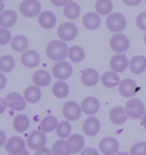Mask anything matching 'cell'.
<instances>
[{
  "instance_id": "obj_1",
  "label": "cell",
  "mask_w": 146,
  "mask_h": 155,
  "mask_svg": "<svg viewBox=\"0 0 146 155\" xmlns=\"http://www.w3.org/2000/svg\"><path fill=\"white\" fill-rule=\"evenodd\" d=\"M68 49L67 43L62 40H51L48 42L45 47V53L48 59L52 61L58 62L63 61L68 57Z\"/></svg>"
},
{
  "instance_id": "obj_2",
  "label": "cell",
  "mask_w": 146,
  "mask_h": 155,
  "mask_svg": "<svg viewBox=\"0 0 146 155\" xmlns=\"http://www.w3.org/2000/svg\"><path fill=\"white\" fill-rule=\"evenodd\" d=\"M126 26H127V19L122 13H111L106 19V27L113 33H121L126 28Z\"/></svg>"
},
{
  "instance_id": "obj_3",
  "label": "cell",
  "mask_w": 146,
  "mask_h": 155,
  "mask_svg": "<svg viewBox=\"0 0 146 155\" xmlns=\"http://www.w3.org/2000/svg\"><path fill=\"white\" fill-rule=\"evenodd\" d=\"M125 109L129 118L134 120L141 119L142 116H143L146 112L144 102L138 99V98H130V99L126 102Z\"/></svg>"
},
{
  "instance_id": "obj_4",
  "label": "cell",
  "mask_w": 146,
  "mask_h": 155,
  "mask_svg": "<svg viewBox=\"0 0 146 155\" xmlns=\"http://www.w3.org/2000/svg\"><path fill=\"white\" fill-rule=\"evenodd\" d=\"M82 113H83V110H82L81 104H79L77 101L69 100L65 102L62 107V114L65 120H68L70 122L79 120Z\"/></svg>"
},
{
  "instance_id": "obj_5",
  "label": "cell",
  "mask_w": 146,
  "mask_h": 155,
  "mask_svg": "<svg viewBox=\"0 0 146 155\" xmlns=\"http://www.w3.org/2000/svg\"><path fill=\"white\" fill-rule=\"evenodd\" d=\"M57 35L60 40L64 42H71L74 40L78 35L77 25L71 21L63 22L58 26Z\"/></svg>"
},
{
  "instance_id": "obj_6",
  "label": "cell",
  "mask_w": 146,
  "mask_h": 155,
  "mask_svg": "<svg viewBox=\"0 0 146 155\" xmlns=\"http://www.w3.org/2000/svg\"><path fill=\"white\" fill-rule=\"evenodd\" d=\"M42 5L39 0H23L19 6V11L24 17L34 18L42 12Z\"/></svg>"
},
{
  "instance_id": "obj_7",
  "label": "cell",
  "mask_w": 146,
  "mask_h": 155,
  "mask_svg": "<svg viewBox=\"0 0 146 155\" xmlns=\"http://www.w3.org/2000/svg\"><path fill=\"white\" fill-rule=\"evenodd\" d=\"M109 46L115 53H125L130 48V39L122 33H115L109 40Z\"/></svg>"
},
{
  "instance_id": "obj_8",
  "label": "cell",
  "mask_w": 146,
  "mask_h": 155,
  "mask_svg": "<svg viewBox=\"0 0 146 155\" xmlns=\"http://www.w3.org/2000/svg\"><path fill=\"white\" fill-rule=\"evenodd\" d=\"M73 74V66L68 61H58L53 65L52 67V75L57 80L66 81Z\"/></svg>"
},
{
  "instance_id": "obj_9",
  "label": "cell",
  "mask_w": 146,
  "mask_h": 155,
  "mask_svg": "<svg viewBox=\"0 0 146 155\" xmlns=\"http://www.w3.org/2000/svg\"><path fill=\"white\" fill-rule=\"evenodd\" d=\"M120 149V143L113 136H105L98 144V150L103 155H116Z\"/></svg>"
},
{
  "instance_id": "obj_10",
  "label": "cell",
  "mask_w": 146,
  "mask_h": 155,
  "mask_svg": "<svg viewBox=\"0 0 146 155\" xmlns=\"http://www.w3.org/2000/svg\"><path fill=\"white\" fill-rule=\"evenodd\" d=\"M4 99L7 103L8 108L16 112L23 111L27 106L28 102L26 101L24 95L20 94L19 92H10L4 97Z\"/></svg>"
},
{
  "instance_id": "obj_11",
  "label": "cell",
  "mask_w": 146,
  "mask_h": 155,
  "mask_svg": "<svg viewBox=\"0 0 146 155\" xmlns=\"http://www.w3.org/2000/svg\"><path fill=\"white\" fill-rule=\"evenodd\" d=\"M27 147L31 150H38L40 148L46 146L47 143V136L46 133L43 132L42 130H33L32 132L28 135L27 139H26Z\"/></svg>"
},
{
  "instance_id": "obj_12",
  "label": "cell",
  "mask_w": 146,
  "mask_h": 155,
  "mask_svg": "<svg viewBox=\"0 0 146 155\" xmlns=\"http://www.w3.org/2000/svg\"><path fill=\"white\" fill-rule=\"evenodd\" d=\"M129 63H130V60L127 58L125 53H116L111 57L109 65L112 71L119 74L127 70L129 68Z\"/></svg>"
},
{
  "instance_id": "obj_13",
  "label": "cell",
  "mask_w": 146,
  "mask_h": 155,
  "mask_svg": "<svg viewBox=\"0 0 146 155\" xmlns=\"http://www.w3.org/2000/svg\"><path fill=\"white\" fill-rule=\"evenodd\" d=\"M138 91V84L136 81L131 78H125L121 80L118 86V92L124 98H133L134 95Z\"/></svg>"
},
{
  "instance_id": "obj_14",
  "label": "cell",
  "mask_w": 146,
  "mask_h": 155,
  "mask_svg": "<svg viewBox=\"0 0 146 155\" xmlns=\"http://www.w3.org/2000/svg\"><path fill=\"white\" fill-rule=\"evenodd\" d=\"M101 129V122L96 116H88L82 124V130L88 137L96 136Z\"/></svg>"
},
{
  "instance_id": "obj_15",
  "label": "cell",
  "mask_w": 146,
  "mask_h": 155,
  "mask_svg": "<svg viewBox=\"0 0 146 155\" xmlns=\"http://www.w3.org/2000/svg\"><path fill=\"white\" fill-rule=\"evenodd\" d=\"M66 142L71 154L81 153L85 148V138L79 133H72L66 139Z\"/></svg>"
},
{
  "instance_id": "obj_16",
  "label": "cell",
  "mask_w": 146,
  "mask_h": 155,
  "mask_svg": "<svg viewBox=\"0 0 146 155\" xmlns=\"http://www.w3.org/2000/svg\"><path fill=\"white\" fill-rule=\"evenodd\" d=\"M100 101L98 98L94 96H87L85 97L81 102V107L83 110V113L87 116H95L100 110Z\"/></svg>"
},
{
  "instance_id": "obj_17",
  "label": "cell",
  "mask_w": 146,
  "mask_h": 155,
  "mask_svg": "<svg viewBox=\"0 0 146 155\" xmlns=\"http://www.w3.org/2000/svg\"><path fill=\"white\" fill-rule=\"evenodd\" d=\"M21 63L27 68L38 67L41 62V56L36 50L28 49L21 55Z\"/></svg>"
},
{
  "instance_id": "obj_18",
  "label": "cell",
  "mask_w": 146,
  "mask_h": 155,
  "mask_svg": "<svg viewBox=\"0 0 146 155\" xmlns=\"http://www.w3.org/2000/svg\"><path fill=\"white\" fill-rule=\"evenodd\" d=\"M81 82L86 87H93L100 81L99 72L94 68H86L81 72Z\"/></svg>"
},
{
  "instance_id": "obj_19",
  "label": "cell",
  "mask_w": 146,
  "mask_h": 155,
  "mask_svg": "<svg viewBox=\"0 0 146 155\" xmlns=\"http://www.w3.org/2000/svg\"><path fill=\"white\" fill-rule=\"evenodd\" d=\"M26 146H27V143H26V140L23 139L20 136H11L8 138L7 142L5 144V150L6 152L10 155H13L15 153L19 152L23 149H25Z\"/></svg>"
},
{
  "instance_id": "obj_20",
  "label": "cell",
  "mask_w": 146,
  "mask_h": 155,
  "mask_svg": "<svg viewBox=\"0 0 146 155\" xmlns=\"http://www.w3.org/2000/svg\"><path fill=\"white\" fill-rule=\"evenodd\" d=\"M129 119L125 107L115 106L109 111V120L114 125H123Z\"/></svg>"
},
{
  "instance_id": "obj_21",
  "label": "cell",
  "mask_w": 146,
  "mask_h": 155,
  "mask_svg": "<svg viewBox=\"0 0 146 155\" xmlns=\"http://www.w3.org/2000/svg\"><path fill=\"white\" fill-rule=\"evenodd\" d=\"M57 23V17H56L55 13L50 10H45L40 13L38 16V24L43 29H52L56 26Z\"/></svg>"
},
{
  "instance_id": "obj_22",
  "label": "cell",
  "mask_w": 146,
  "mask_h": 155,
  "mask_svg": "<svg viewBox=\"0 0 146 155\" xmlns=\"http://www.w3.org/2000/svg\"><path fill=\"white\" fill-rule=\"evenodd\" d=\"M52 76L47 70L45 69H40V70L35 71L32 75V82L36 86L44 88L47 87L51 83Z\"/></svg>"
},
{
  "instance_id": "obj_23",
  "label": "cell",
  "mask_w": 146,
  "mask_h": 155,
  "mask_svg": "<svg viewBox=\"0 0 146 155\" xmlns=\"http://www.w3.org/2000/svg\"><path fill=\"white\" fill-rule=\"evenodd\" d=\"M129 69L133 74L140 75L146 70V56L135 55L130 59Z\"/></svg>"
},
{
  "instance_id": "obj_24",
  "label": "cell",
  "mask_w": 146,
  "mask_h": 155,
  "mask_svg": "<svg viewBox=\"0 0 146 155\" xmlns=\"http://www.w3.org/2000/svg\"><path fill=\"white\" fill-rule=\"evenodd\" d=\"M82 23L88 30H96L101 25L100 15L97 12H87L82 18Z\"/></svg>"
},
{
  "instance_id": "obj_25",
  "label": "cell",
  "mask_w": 146,
  "mask_h": 155,
  "mask_svg": "<svg viewBox=\"0 0 146 155\" xmlns=\"http://www.w3.org/2000/svg\"><path fill=\"white\" fill-rule=\"evenodd\" d=\"M18 21V15L14 10L8 9L0 13V26L1 28L13 27Z\"/></svg>"
},
{
  "instance_id": "obj_26",
  "label": "cell",
  "mask_w": 146,
  "mask_h": 155,
  "mask_svg": "<svg viewBox=\"0 0 146 155\" xmlns=\"http://www.w3.org/2000/svg\"><path fill=\"white\" fill-rule=\"evenodd\" d=\"M30 123H31V121L28 115H26L24 113H20V114L16 115L15 118L13 119L12 125L16 132L24 133L25 131H27L28 128L30 127Z\"/></svg>"
},
{
  "instance_id": "obj_27",
  "label": "cell",
  "mask_w": 146,
  "mask_h": 155,
  "mask_svg": "<svg viewBox=\"0 0 146 155\" xmlns=\"http://www.w3.org/2000/svg\"><path fill=\"white\" fill-rule=\"evenodd\" d=\"M102 85L106 88H115L118 87L120 84V77H119L118 73H116L114 71H106L101 75L100 79Z\"/></svg>"
},
{
  "instance_id": "obj_28",
  "label": "cell",
  "mask_w": 146,
  "mask_h": 155,
  "mask_svg": "<svg viewBox=\"0 0 146 155\" xmlns=\"http://www.w3.org/2000/svg\"><path fill=\"white\" fill-rule=\"evenodd\" d=\"M23 95H24L25 99L28 103L36 104L41 100L42 91H41L40 87H38V86H36V85L33 84V85H31V86H28L25 89L24 92H23Z\"/></svg>"
},
{
  "instance_id": "obj_29",
  "label": "cell",
  "mask_w": 146,
  "mask_h": 155,
  "mask_svg": "<svg viewBox=\"0 0 146 155\" xmlns=\"http://www.w3.org/2000/svg\"><path fill=\"white\" fill-rule=\"evenodd\" d=\"M52 93L58 99H64L70 93V87L66 81L58 80L53 84Z\"/></svg>"
},
{
  "instance_id": "obj_30",
  "label": "cell",
  "mask_w": 146,
  "mask_h": 155,
  "mask_svg": "<svg viewBox=\"0 0 146 155\" xmlns=\"http://www.w3.org/2000/svg\"><path fill=\"white\" fill-rule=\"evenodd\" d=\"M63 14L67 19L74 20L77 19L81 14V6L75 1H70L67 5L64 6L63 9Z\"/></svg>"
},
{
  "instance_id": "obj_31",
  "label": "cell",
  "mask_w": 146,
  "mask_h": 155,
  "mask_svg": "<svg viewBox=\"0 0 146 155\" xmlns=\"http://www.w3.org/2000/svg\"><path fill=\"white\" fill-rule=\"evenodd\" d=\"M86 53L83 47L79 45H72L68 49V59L73 63H80L85 59Z\"/></svg>"
},
{
  "instance_id": "obj_32",
  "label": "cell",
  "mask_w": 146,
  "mask_h": 155,
  "mask_svg": "<svg viewBox=\"0 0 146 155\" xmlns=\"http://www.w3.org/2000/svg\"><path fill=\"white\" fill-rule=\"evenodd\" d=\"M11 48L16 52H24L28 50L29 47V40L24 35L18 34L15 35L11 40Z\"/></svg>"
},
{
  "instance_id": "obj_33",
  "label": "cell",
  "mask_w": 146,
  "mask_h": 155,
  "mask_svg": "<svg viewBox=\"0 0 146 155\" xmlns=\"http://www.w3.org/2000/svg\"><path fill=\"white\" fill-rule=\"evenodd\" d=\"M58 123L59 121L55 116L48 115V116L42 118V120L40 121V125H39V128H40V130H42L43 132L50 133L56 130V128L58 126Z\"/></svg>"
},
{
  "instance_id": "obj_34",
  "label": "cell",
  "mask_w": 146,
  "mask_h": 155,
  "mask_svg": "<svg viewBox=\"0 0 146 155\" xmlns=\"http://www.w3.org/2000/svg\"><path fill=\"white\" fill-rule=\"evenodd\" d=\"M56 135L59 137V139H67L72 134V125L71 122L68 120L59 121L58 126L55 130Z\"/></svg>"
},
{
  "instance_id": "obj_35",
  "label": "cell",
  "mask_w": 146,
  "mask_h": 155,
  "mask_svg": "<svg viewBox=\"0 0 146 155\" xmlns=\"http://www.w3.org/2000/svg\"><path fill=\"white\" fill-rule=\"evenodd\" d=\"M95 10L99 15H110L113 10V3L111 0H96Z\"/></svg>"
},
{
  "instance_id": "obj_36",
  "label": "cell",
  "mask_w": 146,
  "mask_h": 155,
  "mask_svg": "<svg viewBox=\"0 0 146 155\" xmlns=\"http://www.w3.org/2000/svg\"><path fill=\"white\" fill-rule=\"evenodd\" d=\"M16 61L12 55L5 54L0 57V70L3 73H9L15 68Z\"/></svg>"
},
{
  "instance_id": "obj_37",
  "label": "cell",
  "mask_w": 146,
  "mask_h": 155,
  "mask_svg": "<svg viewBox=\"0 0 146 155\" xmlns=\"http://www.w3.org/2000/svg\"><path fill=\"white\" fill-rule=\"evenodd\" d=\"M52 152L54 155H70V151L68 149L67 142L65 139H59L53 143Z\"/></svg>"
},
{
  "instance_id": "obj_38",
  "label": "cell",
  "mask_w": 146,
  "mask_h": 155,
  "mask_svg": "<svg viewBox=\"0 0 146 155\" xmlns=\"http://www.w3.org/2000/svg\"><path fill=\"white\" fill-rule=\"evenodd\" d=\"M131 155H146V141H138L130 147Z\"/></svg>"
},
{
  "instance_id": "obj_39",
  "label": "cell",
  "mask_w": 146,
  "mask_h": 155,
  "mask_svg": "<svg viewBox=\"0 0 146 155\" xmlns=\"http://www.w3.org/2000/svg\"><path fill=\"white\" fill-rule=\"evenodd\" d=\"M12 38V34L8 28H0V45L4 46L11 43Z\"/></svg>"
},
{
  "instance_id": "obj_40",
  "label": "cell",
  "mask_w": 146,
  "mask_h": 155,
  "mask_svg": "<svg viewBox=\"0 0 146 155\" xmlns=\"http://www.w3.org/2000/svg\"><path fill=\"white\" fill-rule=\"evenodd\" d=\"M135 23L138 29H140L142 31H146V11L139 13L137 17H136Z\"/></svg>"
},
{
  "instance_id": "obj_41",
  "label": "cell",
  "mask_w": 146,
  "mask_h": 155,
  "mask_svg": "<svg viewBox=\"0 0 146 155\" xmlns=\"http://www.w3.org/2000/svg\"><path fill=\"white\" fill-rule=\"evenodd\" d=\"M99 152L95 147H85L80 155H99Z\"/></svg>"
},
{
  "instance_id": "obj_42",
  "label": "cell",
  "mask_w": 146,
  "mask_h": 155,
  "mask_svg": "<svg viewBox=\"0 0 146 155\" xmlns=\"http://www.w3.org/2000/svg\"><path fill=\"white\" fill-rule=\"evenodd\" d=\"M34 155H54V154H53L51 148H48V147L44 146V147L40 148V149L36 150Z\"/></svg>"
},
{
  "instance_id": "obj_43",
  "label": "cell",
  "mask_w": 146,
  "mask_h": 155,
  "mask_svg": "<svg viewBox=\"0 0 146 155\" xmlns=\"http://www.w3.org/2000/svg\"><path fill=\"white\" fill-rule=\"evenodd\" d=\"M51 3L56 7H64L65 5H67L71 0H50Z\"/></svg>"
},
{
  "instance_id": "obj_44",
  "label": "cell",
  "mask_w": 146,
  "mask_h": 155,
  "mask_svg": "<svg viewBox=\"0 0 146 155\" xmlns=\"http://www.w3.org/2000/svg\"><path fill=\"white\" fill-rule=\"evenodd\" d=\"M6 85H7V77H6L5 73L1 72L0 73V90H3Z\"/></svg>"
},
{
  "instance_id": "obj_45",
  "label": "cell",
  "mask_w": 146,
  "mask_h": 155,
  "mask_svg": "<svg viewBox=\"0 0 146 155\" xmlns=\"http://www.w3.org/2000/svg\"><path fill=\"white\" fill-rule=\"evenodd\" d=\"M141 1H142V0H122V2H123L125 5L131 6V7L138 6L141 3Z\"/></svg>"
},
{
  "instance_id": "obj_46",
  "label": "cell",
  "mask_w": 146,
  "mask_h": 155,
  "mask_svg": "<svg viewBox=\"0 0 146 155\" xmlns=\"http://www.w3.org/2000/svg\"><path fill=\"white\" fill-rule=\"evenodd\" d=\"M8 138H7V135H6V132L4 130H1L0 131V146H5L6 142H7Z\"/></svg>"
},
{
  "instance_id": "obj_47",
  "label": "cell",
  "mask_w": 146,
  "mask_h": 155,
  "mask_svg": "<svg viewBox=\"0 0 146 155\" xmlns=\"http://www.w3.org/2000/svg\"><path fill=\"white\" fill-rule=\"evenodd\" d=\"M6 108H8L7 103H6L4 98H1V99H0V113H1V114L4 113Z\"/></svg>"
},
{
  "instance_id": "obj_48",
  "label": "cell",
  "mask_w": 146,
  "mask_h": 155,
  "mask_svg": "<svg viewBox=\"0 0 146 155\" xmlns=\"http://www.w3.org/2000/svg\"><path fill=\"white\" fill-rule=\"evenodd\" d=\"M13 155H30V152H29V150L27 149V148H25V149L19 151V152L13 154Z\"/></svg>"
},
{
  "instance_id": "obj_49",
  "label": "cell",
  "mask_w": 146,
  "mask_h": 155,
  "mask_svg": "<svg viewBox=\"0 0 146 155\" xmlns=\"http://www.w3.org/2000/svg\"><path fill=\"white\" fill-rule=\"evenodd\" d=\"M141 125H142V127L144 128V129L146 130V112H145V114L142 116V118H141Z\"/></svg>"
},
{
  "instance_id": "obj_50",
  "label": "cell",
  "mask_w": 146,
  "mask_h": 155,
  "mask_svg": "<svg viewBox=\"0 0 146 155\" xmlns=\"http://www.w3.org/2000/svg\"><path fill=\"white\" fill-rule=\"evenodd\" d=\"M116 155H131V154H130V152L128 153V152H124V151H122V152H121V151H119V152Z\"/></svg>"
},
{
  "instance_id": "obj_51",
  "label": "cell",
  "mask_w": 146,
  "mask_h": 155,
  "mask_svg": "<svg viewBox=\"0 0 146 155\" xmlns=\"http://www.w3.org/2000/svg\"><path fill=\"white\" fill-rule=\"evenodd\" d=\"M143 41H144V43L146 44V33H145L144 36H143Z\"/></svg>"
},
{
  "instance_id": "obj_52",
  "label": "cell",
  "mask_w": 146,
  "mask_h": 155,
  "mask_svg": "<svg viewBox=\"0 0 146 155\" xmlns=\"http://www.w3.org/2000/svg\"><path fill=\"white\" fill-rule=\"evenodd\" d=\"M1 1H5V0H1Z\"/></svg>"
},
{
  "instance_id": "obj_53",
  "label": "cell",
  "mask_w": 146,
  "mask_h": 155,
  "mask_svg": "<svg viewBox=\"0 0 146 155\" xmlns=\"http://www.w3.org/2000/svg\"><path fill=\"white\" fill-rule=\"evenodd\" d=\"M145 1H146V0H145Z\"/></svg>"
}]
</instances>
